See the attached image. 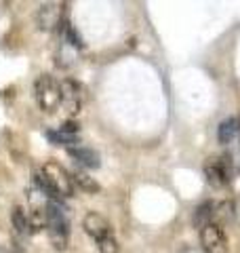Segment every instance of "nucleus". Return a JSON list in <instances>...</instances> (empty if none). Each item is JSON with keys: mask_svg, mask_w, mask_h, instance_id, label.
Listing matches in <instances>:
<instances>
[{"mask_svg": "<svg viewBox=\"0 0 240 253\" xmlns=\"http://www.w3.org/2000/svg\"><path fill=\"white\" fill-rule=\"evenodd\" d=\"M82 228H84V232L97 243V249L101 253H118L120 251L114 230H112V224L101 213L89 211L82 219Z\"/></svg>", "mask_w": 240, "mask_h": 253, "instance_id": "obj_1", "label": "nucleus"}, {"mask_svg": "<svg viewBox=\"0 0 240 253\" xmlns=\"http://www.w3.org/2000/svg\"><path fill=\"white\" fill-rule=\"evenodd\" d=\"M46 213V228H49L51 243L57 251H63L68 247V236H70V221L66 215V209L61 207V203L49 201L44 207Z\"/></svg>", "mask_w": 240, "mask_h": 253, "instance_id": "obj_2", "label": "nucleus"}, {"mask_svg": "<svg viewBox=\"0 0 240 253\" xmlns=\"http://www.w3.org/2000/svg\"><path fill=\"white\" fill-rule=\"evenodd\" d=\"M34 97L42 112H55L61 106V84L51 74H40L34 83Z\"/></svg>", "mask_w": 240, "mask_h": 253, "instance_id": "obj_3", "label": "nucleus"}, {"mask_svg": "<svg viewBox=\"0 0 240 253\" xmlns=\"http://www.w3.org/2000/svg\"><path fill=\"white\" fill-rule=\"evenodd\" d=\"M204 177L215 188H226L232 181V177H234L232 158L226 154L217 156V158H209V161L204 163Z\"/></svg>", "mask_w": 240, "mask_h": 253, "instance_id": "obj_4", "label": "nucleus"}, {"mask_svg": "<svg viewBox=\"0 0 240 253\" xmlns=\"http://www.w3.org/2000/svg\"><path fill=\"white\" fill-rule=\"evenodd\" d=\"M200 245L204 253H228V236L219 224H206L200 228Z\"/></svg>", "mask_w": 240, "mask_h": 253, "instance_id": "obj_5", "label": "nucleus"}, {"mask_svg": "<svg viewBox=\"0 0 240 253\" xmlns=\"http://www.w3.org/2000/svg\"><path fill=\"white\" fill-rule=\"evenodd\" d=\"M61 84V106L68 114H78L84 104V89L82 84L72 81V78H63Z\"/></svg>", "mask_w": 240, "mask_h": 253, "instance_id": "obj_6", "label": "nucleus"}, {"mask_svg": "<svg viewBox=\"0 0 240 253\" xmlns=\"http://www.w3.org/2000/svg\"><path fill=\"white\" fill-rule=\"evenodd\" d=\"M42 173L51 179V184L57 188V192L61 196H72V194H74L76 186H74V179H72V173L68 169H63L61 165H57V163H46L44 167H42Z\"/></svg>", "mask_w": 240, "mask_h": 253, "instance_id": "obj_7", "label": "nucleus"}, {"mask_svg": "<svg viewBox=\"0 0 240 253\" xmlns=\"http://www.w3.org/2000/svg\"><path fill=\"white\" fill-rule=\"evenodd\" d=\"M36 21H38V28L49 32L55 26H61V6L57 2H46L38 9L36 15Z\"/></svg>", "mask_w": 240, "mask_h": 253, "instance_id": "obj_8", "label": "nucleus"}, {"mask_svg": "<svg viewBox=\"0 0 240 253\" xmlns=\"http://www.w3.org/2000/svg\"><path fill=\"white\" fill-rule=\"evenodd\" d=\"M68 154L74 158V161L80 165V167H86V169H97L101 161H99V154L91 148H84V146H72L68 148Z\"/></svg>", "mask_w": 240, "mask_h": 253, "instance_id": "obj_9", "label": "nucleus"}, {"mask_svg": "<svg viewBox=\"0 0 240 253\" xmlns=\"http://www.w3.org/2000/svg\"><path fill=\"white\" fill-rule=\"evenodd\" d=\"M238 118H226L219 126H217V139H219V144H232V141L236 139L238 135Z\"/></svg>", "mask_w": 240, "mask_h": 253, "instance_id": "obj_10", "label": "nucleus"}, {"mask_svg": "<svg viewBox=\"0 0 240 253\" xmlns=\"http://www.w3.org/2000/svg\"><path fill=\"white\" fill-rule=\"evenodd\" d=\"M34 181H36V186L40 188V192H44L46 196H49V201L61 203V199H63V196L57 192V188H55V186L51 184V179H49V177H46L44 173H42V169L34 173Z\"/></svg>", "mask_w": 240, "mask_h": 253, "instance_id": "obj_11", "label": "nucleus"}, {"mask_svg": "<svg viewBox=\"0 0 240 253\" xmlns=\"http://www.w3.org/2000/svg\"><path fill=\"white\" fill-rule=\"evenodd\" d=\"M215 203L206 201L202 205H198L196 211H194V226L198 228H204L206 224H213V215H215Z\"/></svg>", "mask_w": 240, "mask_h": 253, "instance_id": "obj_12", "label": "nucleus"}, {"mask_svg": "<svg viewBox=\"0 0 240 253\" xmlns=\"http://www.w3.org/2000/svg\"><path fill=\"white\" fill-rule=\"evenodd\" d=\"M11 221L15 226V230L19 234H30L32 232V224H30V215L21 207H15L11 213Z\"/></svg>", "mask_w": 240, "mask_h": 253, "instance_id": "obj_13", "label": "nucleus"}, {"mask_svg": "<svg viewBox=\"0 0 240 253\" xmlns=\"http://www.w3.org/2000/svg\"><path fill=\"white\" fill-rule=\"evenodd\" d=\"M72 179H74V186H78V188H82L84 192H99V184L95 181L93 177H89L84 171H74L72 173Z\"/></svg>", "mask_w": 240, "mask_h": 253, "instance_id": "obj_14", "label": "nucleus"}, {"mask_svg": "<svg viewBox=\"0 0 240 253\" xmlns=\"http://www.w3.org/2000/svg\"><path fill=\"white\" fill-rule=\"evenodd\" d=\"M63 41H66L70 46H74V49H80V46H82V38H80L76 28L68 21L63 23Z\"/></svg>", "mask_w": 240, "mask_h": 253, "instance_id": "obj_15", "label": "nucleus"}, {"mask_svg": "<svg viewBox=\"0 0 240 253\" xmlns=\"http://www.w3.org/2000/svg\"><path fill=\"white\" fill-rule=\"evenodd\" d=\"M46 137H49L53 144H59V146H70V144H76V135H66V133H55V131H49L46 133Z\"/></svg>", "mask_w": 240, "mask_h": 253, "instance_id": "obj_16", "label": "nucleus"}, {"mask_svg": "<svg viewBox=\"0 0 240 253\" xmlns=\"http://www.w3.org/2000/svg\"><path fill=\"white\" fill-rule=\"evenodd\" d=\"M59 131H61V133H66V135H76V133L80 131V125L70 121V123H66V125H61V126H59Z\"/></svg>", "mask_w": 240, "mask_h": 253, "instance_id": "obj_17", "label": "nucleus"}, {"mask_svg": "<svg viewBox=\"0 0 240 253\" xmlns=\"http://www.w3.org/2000/svg\"><path fill=\"white\" fill-rule=\"evenodd\" d=\"M181 253H200V251H196V249H183Z\"/></svg>", "mask_w": 240, "mask_h": 253, "instance_id": "obj_18", "label": "nucleus"}, {"mask_svg": "<svg viewBox=\"0 0 240 253\" xmlns=\"http://www.w3.org/2000/svg\"><path fill=\"white\" fill-rule=\"evenodd\" d=\"M238 131H240V116H238Z\"/></svg>", "mask_w": 240, "mask_h": 253, "instance_id": "obj_19", "label": "nucleus"}]
</instances>
